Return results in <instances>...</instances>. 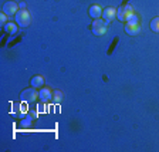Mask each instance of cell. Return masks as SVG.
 Instances as JSON below:
<instances>
[{"label":"cell","instance_id":"12","mask_svg":"<svg viewBox=\"0 0 159 152\" xmlns=\"http://www.w3.org/2000/svg\"><path fill=\"white\" fill-rule=\"evenodd\" d=\"M44 84V78L41 76H34L33 78H31V87H34V88H39V87H41Z\"/></svg>","mask_w":159,"mask_h":152},{"label":"cell","instance_id":"8","mask_svg":"<svg viewBox=\"0 0 159 152\" xmlns=\"http://www.w3.org/2000/svg\"><path fill=\"white\" fill-rule=\"evenodd\" d=\"M125 31H126V34L136 36V34H139V31H141V26H139V23H126Z\"/></svg>","mask_w":159,"mask_h":152},{"label":"cell","instance_id":"11","mask_svg":"<svg viewBox=\"0 0 159 152\" xmlns=\"http://www.w3.org/2000/svg\"><path fill=\"white\" fill-rule=\"evenodd\" d=\"M33 118H34V117L31 115V114L27 113V115L24 117L23 119H21L20 127H21V128H30V125H31V122H33Z\"/></svg>","mask_w":159,"mask_h":152},{"label":"cell","instance_id":"2","mask_svg":"<svg viewBox=\"0 0 159 152\" xmlns=\"http://www.w3.org/2000/svg\"><path fill=\"white\" fill-rule=\"evenodd\" d=\"M132 14H135V13H134V7L131 4H122L121 7L116 9V17L121 21H128L129 17L132 16Z\"/></svg>","mask_w":159,"mask_h":152},{"label":"cell","instance_id":"14","mask_svg":"<svg viewBox=\"0 0 159 152\" xmlns=\"http://www.w3.org/2000/svg\"><path fill=\"white\" fill-rule=\"evenodd\" d=\"M151 29H152L155 33H159V17H155V19L151 21Z\"/></svg>","mask_w":159,"mask_h":152},{"label":"cell","instance_id":"1","mask_svg":"<svg viewBox=\"0 0 159 152\" xmlns=\"http://www.w3.org/2000/svg\"><path fill=\"white\" fill-rule=\"evenodd\" d=\"M16 19V23L19 24L20 27H29L30 23H31V17H30V13L26 9H20L19 12L14 16Z\"/></svg>","mask_w":159,"mask_h":152},{"label":"cell","instance_id":"16","mask_svg":"<svg viewBox=\"0 0 159 152\" xmlns=\"http://www.w3.org/2000/svg\"><path fill=\"white\" fill-rule=\"evenodd\" d=\"M7 17H9V16H7V14H2V16H0V21H2V23H3V24H6L7 23Z\"/></svg>","mask_w":159,"mask_h":152},{"label":"cell","instance_id":"6","mask_svg":"<svg viewBox=\"0 0 159 152\" xmlns=\"http://www.w3.org/2000/svg\"><path fill=\"white\" fill-rule=\"evenodd\" d=\"M39 98L43 101V103H48V101H51L53 99V91L50 88H41L39 91Z\"/></svg>","mask_w":159,"mask_h":152},{"label":"cell","instance_id":"15","mask_svg":"<svg viewBox=\"0 0 159 152\" xmlns=\"http://www.w3.org/2000/svg\"><path fill=\"white\" fill-rule=\"evenodd\" d=\"M61 98H63V94H61V91H58V90H57L56 93H54V95H53V101H54V103H60V101H61Z\"/></svg>","mask_w":159,"mask_h":152},{"label":"cell","instance_id":"9","mask_svg":"<svg viewBox=\"0 0 159 152\" xmlns=\"http://www.w3.org/2000/svg\"><path fill=\"white\" fill-rule=\"evenodd\" d=\"M88 14L93 17L94 20L99 19V17L102 16V9H101L98 4H93V6H89V9H88Z\"/></svg>","mask_w":159,"mask_h":152},{"label":"cell","instance_id":"13","mask_svg":"<svg viewBox=\"0 0 159 152\" xmlns=\"http://www.w3.org/2000/svg\"><path fill=\"white\" fill-rule=\"evenodd\" d=\"M4 30H6L7 33H10V34H14L17 31V26L14 23H6L4 24Z\"/></svg>","mask_w":159,"mask_h":152},{"label":"cell","instance_id":"4","mask_svg":"<svg viewBox=\"0 0 159 152\" xmlns=\"http://www.w3.org/2000/svg\"><path fill=\"white\" fill-rule=\"evenodd\" d=\"M39 98V93L36 91V88L34 87H31V88H26L24 91H21V94H20V99L23 101V103H34L36 99Z\"/></svg>","mask_w":159,"mask_h":152},{"label":"cell","instance_id":"7","mask_svg":"<svg viewBox=\"0 0 159 152\" xmlns=\"http://www.w3.org/2000/svg\"><path fill=\"white\" fill-rule=\"evenodd\" d=\"M11 113H13L14 117H21V118H24L29 111L26 109V107H24L23 104H17L16 103V104H13V111H11Z\"/></svg>","mask_w":159,"mask_h":152},{"label":"cell","instance_id":"3","mask_svg":"<svg viewBox=\"0 0 159 152\" xmlns=\"http://www.w3.org/2000/svg\"><path fill=\"white\" fill-rule=\"evenodd\" d=\"M109 21H105V20H101V19H95L93 21V26H91V30L95 36H102L105 34L107 31V27H108Z\"/></svg>","mask_w":159,"mask_h":152},{"label":"cell","instance_id":"17","mask_svg":"<svg viewBox=\"0 0 159 152\" xmlns=\"http://www.w3.org/2000/svg\"><path fill=\"white\" fill-rule=\"evenodd\" d=\"M19 7H20V9H26V3H24V2H21V3L19 4Z\"/></svg>","mask_w":159,"mask_h":152},{"label":"cell","instance_id":"5","mask_svg":"<svg viewBox=\"0 0 159 152\" xmlns=\"http://www.w3.org/2000/svg\"><path fill=\"white\" fill-rule=\"evenodd\" d=\"M19 12V4L16 3V2H13V0H10V2H6V3L3 4V13L7 14V16H16V13Z\"/></svg>","mask_w":159,"mask_h":152},{"label":"cell","instance_id":"10","mask_svg":"<svg viewBox=\"0 0 159 152\" xmlns=\"http://www.w3.org/2000/svg\"><path fill=\"white\" fill-rule=\"evenodd\" d=\"M102 16H104L105 21H111V20L115 19V16H116V9H114V7H107V9L102 10Z\"/></svg>","mask_w":159,"mask_h":152}]
</instances>
